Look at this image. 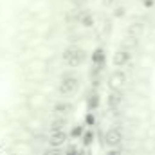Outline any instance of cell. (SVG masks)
I'll return each instance as SVG.
<instances>
[{
	"instance_id": "obj_7",
	"label": "cell",
	"mask_w": 155,
	"mask_h": 155,
	"mask_svg": "<svg viewBox=\"0 0 155 155\" xmlns=\"http://www.w3.org/2000/svg\"><path fill=\"white\" fill-rule=\"evenodd\" d=\"M65 126H67V119L61 116H58L54 121H52V124H51V132H60V130H65Z\"/></svg>"
},
{
	"instance_id": "obj_4",
	"label": "cell",
	"mask_w": 155,
	"mask_h": 155,
	"mask_svg": "<svg viewBox=\"0 0 155 155\" xmlns=\"http://www.w3.org/2000/svg\"><path fill=\"white\" fill-rule=\"evenodd\" d=\"M65 139H67L65 130L51 132V135H49V146H51V148H61V146L65 144Z\"/></svg>"
},
{
	"instance_id": "obj_10",
	"label": "cell",
	"mask_w": 155,
	"mask_h": 155,
	"mask_svg": "<svg viewBox=\"0 0 155 155\" xmlns=\"http://www.w3.org/2000/svg\"><path fill=\"white\" fill-rule=\"evenodd\" d=\"M81 139H83V144H85V146H90V144L94 143V132H92V130H85V134H83Z\"/></svg>"
},
{
	"instance_id": "obj_9",
	"label": "cell",
	"mask_w": 155,
	"mask_h": 155,
	"mask_svg": "<svg viewBox=\"0 0 155 155\" xmlns=\"http://www.w3.org/2000/svg\"><path fill=\"white\" fill-rule=\"evenodd\" d=\"M128 60H130V54H128L126 51H123V52H117V54H116V58H114V63L119 67V65H124Z\"/></svg>"
},
{
	"instance_id": "obj_3",
	"label": "cell",
	"mask_w": 155,
	"mask_h": 155,
	"mask_svg": "<svg viewBox=\"0 0 155 155\" xmlns=\"http://www.w3.org/2000/svg\"><path fill=\"white\" fill-rule=\"evenodd\" d=\"M103 141H105L107 146L117 148V146L121 144V141H123V132H121L119 128H108V130L105 132V135H103Z\"/></svg>"
},
{
	"instance_id": "obj_11",
	"label": "cell",
	"mask_w": 155,
	"mask_h": 155,
	"mask_svg": "<svg viewBox=\"0 0 155 155\" xmlns=\"http://www.w3.org/2000/svg\"><path fill=\"white\" fill-rule=\"evenodd\" d=\"M121 105V97H119V94H112L110 97H108V107L110 108H117Z\"/></svg>"
},
{
	"instance_id": "obj_14",
	"label": "cell",
	"mask_w": 155,
	"mask_h": 155,
	"mask_svg": "<svg viewBox=\"0 0 155 155\" xmlns=\"http://www.w3.org/2000/svg\"><path fill=\"white\" fill-rule=\"evenodd\" d=\"M43 155H61V150L60 148H51V150H47Z\"/></svg>"
},
{
	"instance_id": "obj_1",
	"label": "cell",
	"mask_w": 155,
	"mask_h": 155,
	"mask_svg": "<svg viewBox=\"0 0 155 155\" xmlns=\"http://www.w3.org/2000/svg\"><path fill=\"white\" fill-rule=\"evenodd\" d=\"M85 58H87V52H85L81 47H69V49H65V52H63V61H65L69 67H78V65H81V63L85 61Z\"/></svg>"
},
{
	"instance_id": "obj_12",
	"label": "cell",
	"mask_w": 155,
	"mask_h": 155,
	"mask_svg": "<svg viewBox=\"0 0 155 155\" xmlns=\"http://www.w3.org/2000/svg\"><path fill=\"white\" fill-rule=\"evenodd\" d=\"M83 134H85V128H83V124H78V126H74L72 128V137L76 139V137H83Z\"/></svg>"
},
{
	"instance_id": "obj_5",
	"label": "cell",
	"mask_w": 155,
	"mask_h": 155,
	"mask_svg": "<svg viewBox=\"0 0 155 155\" xmlns=\"http://www.w3.org/2000/svg\"><path fill=\"white\" fill-rule=\"evenodd\" d=\"M107 61V54H105V49L97 47L94 52H92V65L94 67H103Z\"/></svg>"
},
{
	"instance_id": "obj_13",
	"label": "cell",
	"mask_w": 155,
	"mask_h": 155,
	"mask_svg": "<svg viewBox=\"0 0 155 155\" xmlns=\"http://www.w3.org/2000/svg\"><path fill=\"white\" fill-rule=\"evenodd\" d=\"M124 81V74L123 72H116L114 76H112V85H119V83H123Z\"/></svg>"
},
{
	"instance_id": "obj_6",
	"label": "cell",
	"mask_w": 155,
	"mask_h": 155,
	"mask_svg": "<svg viewBox=\"0 0 155 155\" xmlns=\"http://www.w3.org/2000/svg\"><path fill=\"white\" fill-rule=\"evenodd\" d=\"M54 112H56L58 116L65 117V116H69V114L72 112V105H69V103H63V101H60V103H56V107H54Z\"/></svg>"
},
{
	"instance_id": "obj_15",
	"label": "cell",
	"mask_w": 155,
	"mask_h": 155,
	"mask_svg": "<svg viewBox=\"0 0 155 155\" xmlns=\"http://www.w3.org/2000/svg\"><path fill=\"white\" fill-rule=\"evenodd\" d=\"M94 123H96L94 114H92V112H88V116H87V124H88V126H94Z\"/></svg>"
},
{
	"instance_id": "obj_16",
	"label": "cell",
	"mask_w": 155,
	"mask_h": 155,
	"mask_svg": "<svg viewBox=\"0 0 155 155\" xmlns=\"http://www.w3.org/2000/svg\"><path fill=\"white\" fill-rule=\"evenodd\" d=\"M107 155H121V153H119L117 150H110V152H108V153H107Z\"/></svg>"
},
{
	"instance_id": "obj_8",
	"label": "cell",
	"mask_w": 155,
	"mask_h": 155,
	"mask_svg": "<svg viewBox=\"0 0 155 155\" xmlns=\"http://www.w3.org/2000/svg\"><path fill=\"white\" fill-rule=\"evenodd\" d=\"M87 107H88V110L90 112H94V110H97L99 108V94H92L90 97H88V101H87Z\"/></svg>"
},
{
	"instance_id": "obj_2",
	"label": "cell",
	"mask_w": 155,
	"mask_h": 155,
	"mask_svg": "<svg viewBox=\"0 0 155 155\" xmlns=\"http://www.w3.org/2000/svg\"><path fill=\"white\" fill-rule=\"evenodd\" d=\"M79 87V81L74 76H65L60 83V94L61 96H72Z\"/></svg>"
}]
</instances>
